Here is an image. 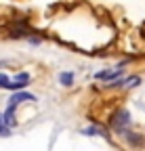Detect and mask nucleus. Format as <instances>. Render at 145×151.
<instances>
[{"label": "nucleus", "mask_w": 145, "mask_h": 151, "mask_svg": "<svg viewBox=\"0 0 145 151\" xmlns=\"http://www.w3.org/2000/svg\"><path fill=\"white\" fill-rule=\"evenodd\" d=\"M21 101H34V94H30V92H17V94H13L11 105L15 107L17 103H21Z\"/></svg>", "instance_id": "1"}, {"label": "nucleus", "mask_w": 145, "mask_h": 151, "mask_svg": "<svg viewBox=\"0 0 145 151\" xmlns=\"http://www.w3.org/2000/svg\"><path fill=\"white\" fill-rule=\"evenodd\" d=\"M120 76V69H107V71H99L97 73V78L99 80H114Z\"/></svg>", "instance_id": "2"}, {"label": "nucleus", "mask_w": 145, "mask_h": 151, "mask_svg": "<svg viewBox=\"0 0 145 151\" xmlns=\"http://www.w3.org/2000/svg\"><path fill=\"white\" fill-rule=\"evenodd\" d=\"M59 82H61L63 86H71V84H74V73H71V71H63V73L59 76Z\"/></svg>", "instance_id": "3"}, {"label": "nucleus", "mask_w": 145, "mask_h": 151, "mask_svg": "<svg viewBox=\"0 0 145 151\" xmlns=\"http://www.w3.org/2000/svg\"><path fill=\"white\" fill-rule=\"evenodd\" d=\"M131 122V118H128V113H126V111H120L118 113V116H116V120H114V124L120 128V126H124V124H128Z\"/></svg>", "instance_id": "4"}, {"label": "nucleus", "mask_w": 145, "mask_h": 151, "mask_svg": "<svg viewBox=\"0 0 145 151\" xmlns=\"http://www.w3.org/2000/svg\"><path fill=\"white\" fill-rule=\"evenodd\" d=\"M9 82H11V80H9V76H6V73H0V88H6Z\"/></svg>", "instance_id": "5"}, {"label": "nucleus", "mask_w": 145, "mask_h": 151, "mask_svg": "<svg viewBox=\"0 0 145 151\" xmlns=\"http://www.w3.org/2000/svg\"><path fill=\"white\" fill-rule=\"evenodd\" d=\"M30 80V73H19L17 76V82H27Z\"/></svg>", "instance_id": "6"}, {"label": "nucleus", "mask_w": 145, "mask_h": 151, "mask_svg": "<svg viewBox=\"0 0 145 151\" xmlns=\"http://www.w3.org/2000/svg\"><path fill=\"white\" fill-rule=\"evenodd\" d=\"M139 84V78H128L126 80V86H137Z\"/></svg>", "instance_id": "7"}]
</instances>
